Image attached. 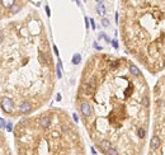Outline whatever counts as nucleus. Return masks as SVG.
<instances>
[{"label": "nucleus", "mask_w": 165, "mask_h": 155, "mask_svg": "<svg viewBox=\"0 0 165 155\" xmlns=\"http://www.w3.org/2000/svg\"><path fill=\"white\" fill-rule=\"evenodd\" d=\"M46 13H47V15L50 17V14H51V12H50V8H48V6H46Z\"/></svg>", "instance_id": "22"}, {"label": "nucleus", "mask_w": 165, "mask_h": 155, "mask_svg": "<svg viewBox=\"0 0 165 155\" xmlns=\"http://www.w3.org/2000/svg\"><path fill=\"white\" fill-rule=\"evenodd\" d=\"M19 111L22 113H29L32 111V106L29 102H22V104L19 106Z\"/></svg>", "instance_id": "3"}, {"label": "nucleus", "mask_w": 165, "mask_h": 155, "mask_svg": "<svg viewBox=\"0 0 165 155\" xmlns=\"http://www.w3.org/2000/svg\"><path fill=\"white\" fill-rule=\"evenodd\" d=\"M56 71H57V78L60 79V78L62 76V74H61V61L59 60V64H57V69H56Z\"/></svg>", "instance_id": "13"}, {"label": "nucleus", "mask_w": 165, "mask_h": 155, "mask_svg": "<svg viewBox=\"0 0 165 155\" xmlns=\"http://www.w3.org/2000/svg\"><path fill=\"white\" fill-rule=\"evenodd\" d=\"M112 42V46L114 47V48H118V42L116 41V39H113V41H111Z\"/></svg>", "instance_id": "18"}, {"label": "nucleus", "mask_w": 165, "mask_h": 155, "mask_svg": "<svg viewBox=\"0 0 165 155\" xmlns=\"http://www.w3.org/2000/svg\"><path fill=\"white\" fill-rule=\"evenodd\" d=\"M15 4V0H1V5L4 8H12Z\"/></svg>", "instance_id": "9"}, {"label": "nucleus", "mask_w": 165, "mask_h": 155, "mask_svg": "<svg viewBox=\"0 0 165 155\" xmlns=\"http://www.w3.org/2000/svg\"><path fill=\"white\" fill-rule=\"evenodd\" d=\"M89 20H90V23H92V28L95 29V23H94V20H93V19H89Z\"/></svg>", "instance_id": "21"}, {"label": "nucleus", "mask_w": 165, "mask_h": 155, "mask_svg": "<svg viewBox=\"0 0 165 155\" xmlns=\"http://www.w3.org/2000/svg\"><path fill=\"white\" fill-rule=\"evenodd\" d=\"M85 24H86V28H89V19L85 18Z\"/></svg>", "instance_id": "23"}, {"label": "nucleus", "mask_w": 165, "mask_h": 155, "mask_svg": "<svg viewBox=\"0 0 165 155\" xmlns=\"http://www.w3.org/2000/svg\"><path fill=\"white\" fill-rule=\"evenodd\" d=\"M83 88H84V93H85V94H88V95H92V94L95 92V88L93 86V84H89V83L84 84V85H83Z\"/></svg>", "instance_id": "6"}, {"label": "nucleus", "mask_w": 165, "mask_h": 155, "mask_svg": "<svg viewBox=\"0 0 165 155\" xmlns=\"http://www.w3.org/2000/svg\"><path fill=\"white\" fill-rule=\"evenodd\" d=\"M5 127H6V121L0 118V128H5Z\"/></svg>", "instance_id": "15"}, {"label": "nucleus", "mask_w": 165, "mask_h": 155, "mask_svg": "<svg viewBox=\"0 0 165 155\" xmlns=\"http://www.w3.org/2000/svg\"><path fill=\"white\" fill-rule=\"evenodd\" d=\"M97 1H98V3H102V1H103V0H97Z\"/></svg>", "instance_id": "29"}, {"label": "nucleus", "mask_w": 165, "mask_h": 155, "mask_svg": "<svg viewBox=\"0 0 165 155\" xmlns=\"http://www.w3.org/2000/svg\"><path fill=\"white\" fill-rule=\"evenodd\" d=\"M39 125H41L43 128L50 127V125H51V118H50L48 116H42L41 117V119H39Z\"/></svg>", "instance_id": "5"}, {"label": "nucleus", "mask_w": 165, "mask_h": 155, "mask_svg": "<svg viewBox=\"0 0 165 155\" xmlns=\"http://www.w3.org/2000/svg\"><path fill=\"white\" fill-rule=\"evenodd\" d=\"M53 51H55L56 55H59V51H57V47H56V46H53Z\"/></svg>", "instance_id": "25"}, {"label": "nucleus", "mask_w": 165, "mask_h": 155, "mask_svg": "<svg viewBox=\"0 0 165 155\" xmlns=\"http://www.w3.org/2000/svg\"><path fill=\"white\" fill-rule=\"evenodd\" d=\"M102 24H103L104 27H108V26H109V22H108V19L103 18V19H102Z\"/></svg>", "instance_id": "16"}, {"label": "nucleus", "mask_w": 165, "mask_h": 155, "mask_svg": "<svg viewBox=\"0 0 165 155\" xmlns=\"http://www.w3.org/2000/svg\"><path fill=\"white\" fill-rule=\"evenodd\" d=\"M145 135H146V131H145L144 128H138V130H137V136H138L140 139H144Z\"/></svg>", "instance_id": "12"}, {"label": "nucleus", "mask_w": 165, "mask_h": 155, "mask_svg": "<svg viewBox=\"0 0 165 155\" xmlns=\"http://www.w3.org/2000/svg\"><path fill=\"white\" fill-rule=\"evenodd\" d=\"M1 108H3L5 112L10 113V112L13 111V108H14L13 101H12L10 98H8V97H4V98L1 99Z\"/></svg>", "instance_id": "1"}, {"label": "nucleus", "mask_w": 165, "mask_h": 155, "mask_svg": "<svg viewBox=\"0 0 165 155\" xmlns=\"http://www.w3.org/2000/svg\"><path fill=\"white\" fill-rule=\"evenodd\" d=\"M92 153H93L94 155L97 154V151H95V149H94V148H92Z\"/></svg>", "instance_id": "28"}, {"label": "nucleus", "mask_w": 165, "mask_h": 155, "mask_svg": "<svg viewBox=\"0 0 165 155\" xmlns=\"http://www.w3.org/2000/svg\"><path fill=\"white\" fill-rule=\"evenodd\" d=\"M94 47H95L97 50H102V47H100L99 45H97V43H94Z\"/></svg>", "instance_id": "24"}, {"label": "nucleus", "mask_w": 165, "mask_h": 155, "mask_svg": "<svg viewBox=\"0 0 165 155\" xmlns=\"http://www.w3.org/2000/svg\"><path fill=\"white\" fill-rule=\"evenodd\" d=\"M108 155H118V151H117V149L116 148H111L109 150H108Z\"/></svg>", "instance_id": "14"}, {"label": "nucleus", "mask_w": 165, "mask_h": 155, "mask_svg": "<svg viewBox=\"0 0 165 155\" xmlns=\"http://www.w3.org/2000/svg\"><path fill=\"white\" fill-rule=\"evenodd\" d=\"M12 9H13V13H17V12L19 10V6H18V5H13Z\"/></svg>", "instance_id": "19"}, {"label": "nucleus", "mask_w": 165, "mask_h": 155, "mask_svg": "<svg viewBox=\"0 0 165 155\" xmlns=\"http://www.w3.org/2000/svg\"><path fill=\"white\" fill-rule=\"evenodd\" d=\"M3 39H4V35L0 32V43H1V41H3Z\"/></svg>", "instance_id": "26"}, {"label": "nucleus", "mask_w": 165, "mask_h": 155, "mask_svg": "<svg viewBox=\"0 0 165 155\" xmlns=\"http://www.w3.org/2000/svg\"><path fill=\"white\" fill-rule=\"evenodd\" d=\"M80 109H81V113L84 117H89L92 115V107L88 102H83L81 106H80Z\"/></svg>", "instance_id": "2"}, {"label": "nucleus", "mask_w": 165, "mask_h": 155, "mask_svg": "<svg viewBox=\"0 0 165 155\" xmlns=\"http://www.w3.org/2000/svg\"><path fill=\"white\" fill-rule=\"evenodd\" d=\"M12 127H13L12 122H8V123H6V127H5V128H6V130H8V131L10 132V131H12Z\"/></svg>", "instance_id": "17"}, {"label": "nucleus", "mask_w": 165, "mask_h": 155, "mask_svg": "<svg viewBox=\"0 0 165 155\" xmlns=\"http://www.w3.org/2000/svg\"><path fill=\"white\" fill-rule=\"evenodd\" d=\"M56 99H57V101H61V95L57 94V95H56Z\"/></svg>", "instance_id": "27"}, {"label": "nucleus", "mask_w": 165, "mask_h": 155, "mask_svg": "<svg viewBox=\"0 0 165 155\" xmlns=\"http://www.w3.org/2000/svg\"><path fill=\"white\" fill-rule=\"evenodd\" d=\"M72 118H74V121H75V122H79V117H78L76 113H74V115H72Z\"/></svg>", "instance_id": "20"}, {"label": "nucleus", "mask_w": 165, "mask_h": 155, "mask_svg": "<svg viewBox=\"0 0 165 155\" xmlns=\"http://www.w3.org/2000/svg\"><path fill=\"white\" fill-rule=\"evenodd\" d=\"M150 148H151L152 150L159 149V148H160V137L152 136V139H151V141H150Z\"/></svg>", "instance_id": "4"}, {"label": "nucleus", "mask_w": 165, "mask_h": 155, "mask_svg": "<svg viewBox=\"0 0 165 155\" xmlns=\"http://www.w3.org/2000/svg\"><path fill=\"white\" fill-rule=\"evenodd\" d=\"M130 71H131L132 75H135V76H140V69H138L136 65H133V64L130 65Z\"/></svg>", "instance_id": "8"}, {"label": "nucleus", "mask_w": 165, "mask_h": 155, "mask_svg": "<svg viewBox=\"0 0 165 155\" xmlns=\"http://www.w3.org/2000/svg\"><path fill=\"white\" fill-rule=\"evenodd\" d=\"M80 61H81V56H80L79 53H75V55L72 56V64H74V65H79Z\"/></svg>", "instance_id": "11"}, {"label": "nucleus", "mask_w": 165, "mask_h": 155, "mask_svg": "<svg viewBox=\"0 0 165 155\" xmlns=\"http://www.w3.org/2000/svg\"><path fill=\"white\" fill-rule=\"evenodd\" d=\"M97 12H98L99 15H104L105 14V6L102 4V3H99L98 6H97Z\"/></svg>", "instance_id": "10"}, {"label": "nucleus", "mask_w": 165, "mask_h": 155, "mask_svg": "<svg viewBox=\"0 0 165 155\" xmlns=\"http://www.w3.org/2000/svg\"><path fill=\"white\" fill-rule=\"evenodd\" d=\"M99 146H100V150H102L104 154H107V153H108V150L112 148L109 141H102V142L99 144Z\"/></svg>", "instance_id": "7"}]
</instances>
